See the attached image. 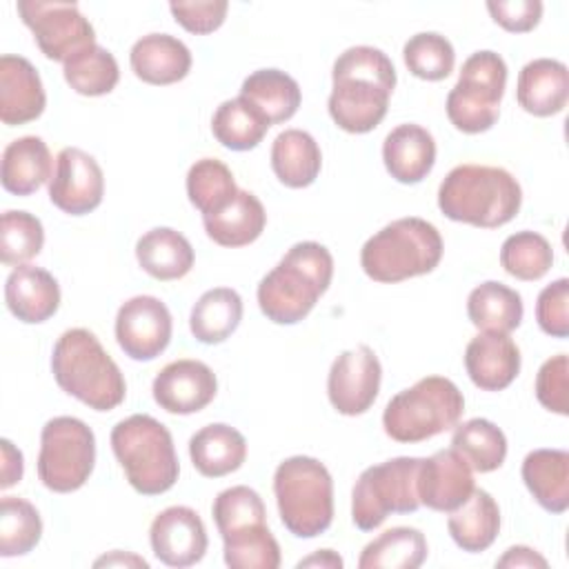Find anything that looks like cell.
<instances>
[{
	"mask_svg": "<svg viewBox=\"0 0 569 569\" xmlns=\"http://www.w3.org/2000/svg\"><path fill=\"white\" fill-rule=\"evenodd\" d=\"M242 320V298L231 287L204 291L191 309L189 329L202 345L224 342Z\"/></svg>",
	"mask_w": 569,
	"mask_h": 569,
	"instance_id": "cell-34",
	"label": "cell"
},
{
	"mask_svg": "<svg viewBox=\"0 0 569 569\" xmlns=\"http://www.w3.org/2000/svg\"><path fill=\"white\" fill-rule=\"evenodd\" d=\"M333 278V258L320 242H296L260 280L258 307L276 325H296L309 316Z\"/></svg>",
	"mask_w": 569,
	"mask_h": 569,
	"instance_id": "cell-2",
	"label": "cell"
},
{
	"mask_svg": "<svg viewBox=\"0 0 569 569\" xmlns=\"http://www.w3.org/2000/svg\"><path fill=\"white\" fill-rule=\"evenodd\" d=\"M0 449H2V480H0V487L9 489L16 482H20V478H22V471H24L22 451L16 449L13 442L7 440V438H2Z\"/></svg>",
	"mask_w": 569,
	"mask_h": 569,
	"instance_id": "cell-50",
	"label": "cell"
},
{
	"mask_svg": "<svg viewBox=\"0 0 569 569\" xmlns=\"http://www.w3.org/2000/svg\"><path fill=\"white\" fill-rule=\"evenodd\" d=\"M322 167V153L316 138L302 129H284L271 144V169L276 178L291 189L316 182Z\"/></svg>",
	"mask_w": 569,
	"mask_h": 569,
	"instance_id": "cell-30",
	"label": "cell"
},
{
	"mask_svg": "<svg viewBox=\"0 0 569 569\" xmlns=\"http://www.w3.org/2000/svg\"><path fill=\"white\" fill-rule=\"evenodd\" d=\"M505 87V60L489 49L471 53L447 96V118L462 133L489 131L498 122Z\"/></svg>",
	"mask_w": 569,
	"mask_h": 569,
	"instance_id": "cell-10",
	"label": "cell"
},
{
	"mask_svg": "<svg viewBox=\"0 0 569 569\" xmlns=\"http://www.w3.org/2000/svg\"><path fill=\"white\" fill-rule=\"evenodd\" d=\"M273 493L284 529L298 538H316L333 520V480L311 456H291L276 467Z\"/></svg>",
	"mask_w": 569,
	"mask_h": 569,
	"instance_id": "cell-7",
	"label": "cell"
},
{
	"mask_svg": "<svg viewBox=\"0 0 569 569\" xmlns=\"http://www.w3.org/2000/svg\"><path fill=\"white\" fill-rule=\"evenodd\" d=\"M427 540L420 529L391 527L373 538L360 553V569H418L427 558Z\"/></svg>",
	"mask_w": 569,
	"mask_h": 569,
	"instance_id": "cell-35",
	"label": "cell"
},
{
	"mask_svg": "<svg viewBox=\"0 0 569 569\" xmlns=\"http://www.w3.org/2000/svg\"><path fill=\"white\" fill-rule=\"evenodd\" d=\"M189 458L200 476L222 478L242 467L247 458V440L236 427L213 422L189 438Z\"/></svg>",
	"mask_w": 569,
	"mask_h": 569,
	"instance_id": "cell-25",
	"label": "cell"
},
{
	"mask_svg": "<svg viewBox=\"0 0 569 569\" xmlns=\"http://www.w3.org/2000/svg\"><path fill=\"white\" fill-rule=\"evenodd\" d=\"M269 127L267 118L240 96L224 100L211 118L213 138L231 151H249L258 147Z\"/></svg>",
	"mask_w": 569,
	"mask_h": 569,
	"instance_id": "cell-36",
	"label": "cell"
},
{
	"mask_svg": "<svg viewBox=\"0 0 569 569\" xmlns=\"http://www.w3.org/2000/svg\"><path fill=\"white\" fill-rule=\"evenodd\" d=\"M238 193L231 169L218 158H200L189 167L187 196L189 202L202 213L220 211Z\"/></svg>",
	"mask_w": 569,
	"mask_h": 569,
	"instance_id": "cell-39",
	"label": "cell"
},
{
	"mask_svg": "<svg viewBox=\"0 0 569 569\" xmlns=\"http://www.w3.org/2000/svg\"><path fill=\"white\" fill-rule=\"evenodd\" d=\"M218 391L216 373L209 365L193 358H180L164 365L153 378V400L167 413L189 416L204 409Z\"/></svg>",
	"mask_w": 569,
	"mask_h": 569,
	"instance_id": "cell-17",
	"label": "cell"
},
{
	"mask_svg": "<svg viewBox=\"0 0 569 569\" xmlns=\"http://www.w3.org/2000/svg\"><path fill=\"white\" fill-rule=\"evenodd\" d=\"M240 98L256 107L269 124L287 122L296 116L302 93L300 84L280 69H258L242 80Z\"/></svg>",
	"mask_w": 569,
	"mask_h": 569,
	"instance_id": "cell-32",
	"label": "cell"
},
{
	"mask_svg": "<svg viewBox=\"0 0 569 569\" xmlns=\"http://www.w3.org/2000/svg\"><path fill=\"white\" fill-rule=\"evenodd\" d=\"M171 331V313L156 296H133L118 309L116 340L131 360L147 362L158 358L167 349Z\"/></svg>",
	"mask_w": 569,
	"mask_h": 569,
	"instance_id": "cell-14",
	"label": "cell"
},
{
	"mask_svg": "<svg viewBox=\"0 0 569 569\" xmlns=\"http://www.w3.org/2000/svg\"><path fill=\"white\" fill-rule=\"evenodd\" d=\"M44 244L42 222L29 211H4L0 222V258L7 267L27 264Z\"/></svg>",
	"mask_w": 569,
	"mask_h": 569,
	"instance_id": "cell-44",
	"label": "cell"
},
{
	"mask_svg": "<svg viewBox=\"0 0 569 569\" xmlns=\"http://www.w3.org/2000/svg\"><path fill=\"white\" fill-rule=\"evenodd\" d=\"M53 176L49 147L38 136L11 140L2 151V187L13 196H31Z\"/></svg>",
	"mask_w": 569,
	"mask_h": 569,
	"instance_id": "cell-27",
	"label": "cell"
},
{
	"mask_svg": "<svg viewBox=\"0 0 569 569\" xmlns=\"http://www.w3.org/2000/svg\"><path fill=\"white\" fill-rule=\"evenodd\" d=\"M211 513L220 536L244 525L267 520V509L260 493L247 485H236L220 491L213 500Z\"/></svg>",
	"mask_w": 569,
	"mask_h": 569,
	"instance_id": "cell-45",
	"label": "cell"
},
{
	"mask_svg": "<svg viewBox=\"0 0 569 569\" xmlns=\"http://www.w3.org/2000/svg\"><path fill=\"white\" fill-rule=\"evenodd\" d=\"M462 411V391L449 378L427 376L387 402L382 427L391 440L413 445L456 427Z\"/></svg>",
	"mask_w": 569,
	"mask_h": 569,
	"instance_id": "cell-8",
	"label": "cell"
},
{
	"mask_svg": "<svg viewBox=\"0 0 569 569\" xmlns=\"http://www.w3.org/2000/svg\"><path fill=\"white\" fill-rule=\"evenodd\" d=\"M380 380L382 367L371 347L347 349L331 362L327 378L329 402L342 416H360L376 402Z\"/></svg>",
	"mask_w": 569,
	"mask_h": 569,
	"instance_id": "cell-13",
	"label": "cell"
},
{
	"mask_svg": "<svg viewBox=\"0 0 569 569\" xmlns=\"http://www.w3.org/2000/svg\"><path fill=\"white\" fill-rule=\"evenodd\" d=\"M451 447L467 460L473 471L489 473L502 467L507 458V438L500 427L487 418H471L456 425Z\"/></svg>",
	"mask_w": 569,
	"mask_h": 569,
	"instance_id": "cell-37",
	"label": "cell"
},
{
	"mask_svg": "<svg viewBox=\"0 0 569 569\" xmlns=\"http://www.w3.org/2000/svg\"><path fill=\"white\" fill-rule=\"evenodd\" d=\"M502 269L525 282L540 280L553 264L549 240L536 231H516L500 247Z\"/></svg>",
	"mask_w": 569,
	"mask_h": 569,
	"instance_id": "cell-42",
	"label": "cell"
},
{
	"mask_svg": "<svg viewBox=\"0 0 569 569\" xmlns=\"http://www.w3.org/2000/svg\"><path fill=\"white\" fill-rule=\"evenodd\" d=\"M549 562L547 558H542L536 549L531 547H525V545H516V547H509L498 560H496V567H540L545 569Z\"/></svg>",
	"mask_w": 569,
	"mask_h": 569,
	"instance_id": "cell-51",
	"label": "cell"
},
{
	"mask_svg": "<svg viewBox=\"0 0 569 569\" xmlns=\"http://www.w3.org/2000/svg\"><path fill=\"white\" fill-rule=\"evenodd\" d=\"M149 542L162 565L178 569L200 562L209 545L202 518L198 511L182 505L167 507L153 518Z\"/></svg>",
	"mask_w": 569,
	"mask_h": 569,
	"instance_id": "cell-16",
	"label": "cell"
},
{
	"mask_svg": "<svg viewBox=\"0 0 569 569\" xmlns=\"http://www.w3.org/2000/svg\"><path fill=\"white\" fill-rule=\"evenodd\" d=\"M402 58L416 78L429 82L445 80L456 64V51L451 42L436 31H420L411 36L402 47Z\"/></svg>",
	"mask_w": 569,
	"mask_h": 569,
	"instance_id": "cell-43",
	"label": "cell"
},
{
	"mask_svg": "<svg viewBox=\"0 0 569 569\" xmlns=\"http://www.w3.org/2000/svg\"><path fill=\"white\" fill-rule=\"evenodd\" d=\"M93 565H96V567H100V565H136V567H144V569L149 567L144 558H138V556H133V553H124V556H122V551H113L111 556L98 558Z\"/></svg>",
	"mask_w": 569,
	"mask_h": 569,
	"instance_id": "cell-53",
	"label": "cell"
},
{
	"mask_svg": "<svg viewBox=\"0 0 569 569\" xmlns=\"http://www.w3.org/2000/svg\"><path fill=\"white\" fill-rule=\"evenodd\" d=\"M422 458L400 456L367 467L351 491V520L360 531H373L389 513H413L420 507L418 469Z\"/></svg>",
	"mask_w": 569,
	"mask_h": 569,
	"instance_id": "cell-9",
	"label": "cell"
},
{
	"mask_svg": "<svg viewBox=\"0 0 569 569\" xmlns=\"http://www.w3.org/2000/svg\"><path fill=\"white\" fill-rule=\"evenodd\" d=\"M453 542L469 553H480L493 545L500 531L498 502L485 489H473L467 502L451 511L447 520Z\"/></svg>",
	"mask_w": 569,
	"mask_h": 569,
	"instance_id": "cell-31",
	"label": "cell"
},
{
	"mask_svg": "<svg viewBox=\"0 0 569 569\" xmlns=\"http://www.w3.org/2000/svg\"><path fill=\"white\" fill-rule=\"evenodd\" d=\"M569 280L558 278L547 284L536 300V320L540 329L551 338L569 336Z\"/></svg>",
	"mask_w": 569,
	"mask_h": 569,
	"instance_id": "cell-47",
	"label": "cell"
},
{
	"mask_svg": "<svg viewBox=\"0 0 569 569\" xmlns=\"http://www.w3.org/2000/svg\"><path fill=\"white\" fill-rule=\"evenodd\" d=\"M329 116L347 133L373 131L389 109L396 87V67L376 47L358 44L345 49L331 71Z\"/></svg>",
	"mask_w": 569,
	"mask_h": 569,
	"instance_id": "cell-1",
	"label": "cell"
},
{
	"mask_svg": "<svg viewBox=\"0 0 569 569\" xmlns=\"http://www.w3.org/2000/svg\"><path fill=\"white\" fill-rule=\"evenodd\" d=\"M224 562L231 569H278L280 545L264 522H251L222 533Z\"/></svg>",
	"mask_w": 569,
	"mask_h": 569,
	"instance_id": "cell-38",
	"label": "cell"
},
{
	"mask_svg": "<svg viewBox=\"0 0 569 569\" xmlns=\"http://www.w3.org/2000/svg\"><path fill=\"white\" fill-rule=\"evenodd\" d=\"M64 80L80 96H104L116 89L120 69L111 51L91 44L64 62Z\"/></svg>",
	"mask_w": 569,
	"mask_h": 569,
	"instance_id": "cell-40",
	"label": "cell"
},
{
	"mask_svg": "<svg viewBox=\"0 0 569 569\" xmlns=\"http://www.w3.org/2000/svg\"><path fill=\"white\" fill-rule=\"evenodd\" d=\"M51 371L58 387L89 409L111 411L124 400V376L89 329H67L56 340Z\"/></svg>",
	"mask_w": 569,
	"mask_h": 569,
	"instance_id": "cell-4",
	"label": "cell"
},
{
	"mask_svg": "<svg viewBox=\"0 0 569 569\" xmlns=\"http://www.w3.org/2000/svg\"><path fill=\"white\" fill-rule=\"evenodd\" d=\"M129 62L136 78L162 87L187 78L191 69V51L176 36L147 33L133 42Z\"/></svg>",
	"mask_w": 569,
	"mask_h": 569,
	"instance_id": "cell-24",
	"label": "cell"
},
{
	"mask_svg": "<svg viewBox=\"0 0 569 569\" xmlns=\"http://www.w3.org/2000/svg\"><path fill=\"white\" fill-rule=\"evenodd\" d=\"M487 11L493 22L500 24L509 33H527L538 27L542 18L540 0H491L487 2Z\"/></svg>",
	"mask_w": 569,
	"mask_h": 569,
	"instance_id": "cell-49",
	"label": "cell"
},
{
	"mask_svg": "<svg viewBox=\"0 0 569 569\" xmlns=\"http://www.w3.org/2000/svg\"><path fill=\"white\" fill-rule=\"evenodd\" d=\"M516 98L531 116L547 118L560 113L569 98L567 64L553 58H536L527 62L518 73Z\"/></svg>",
	"mask_w": 569,
	"mask_h": 569,
	"instance_id": "cell-22",
	"label": "cell"
},
{
	"mask_svg": "<svg viewBox=\"0 0 569 569\" xmlns=\"http://www.w3.org/2000/svg\"><path fill=\"white\" fill-rule=\"evenodd\" d=\"M207 236L220 247H244L260 238L267 224L262 202L244 189H238L233 200L220 211L202 216Z\"/></svg>",
	"mask_w": 569,
	"mask_h": 569,
	"instance_id": "cell-28",
	"label": "cell"
},
{
	"mask_svg": "<svg viewBox=\"0 0 569 569\" xmlns=\"http://www.w3.org/2000/svg\"><path fill=\"white\" fill-rule=\"evenodd\" d=\"M104 196V176L93 156L78 147H64L56 156L49 180V200L69 216L93 211Z\"/></svg>",
	"mask_w": 569,
	"mask_h": 569,
	"instance_id": "cell-15",
	"label": "cell"
},
{
	"mask_svg": "<svg viewBox=\"0 0 569 569\" xmlns=\"http://www.w3.org/2000/svg\"><path fill=\"white\" fill-rule=\"evenodd\" d=\"M569 389V360L567 353H558L551 356L549 360H545L538 369L536 376V398L538 402L558 413V416H567L569 413V398L567 391Z\"/></svg>",
	"mask_w": 569,
	"mask_h": 569,
	"instance_id": "cell-46",
	"label": "cell"
},
{
	"mask_svg": "<svg viewBox=\"0 0 569 569\" xmlns=\"http://www.w3.org/2000/svg\"><path fill=\"white\" fill-rule=\"evenodd\" d=\"M522 204L518 180L502 167L458 164L438 187V207L453 220L496 229L516 218Z\"/></svg>",
	"mask_w": 569,
	"mask_h": 569,
	"instance_id": "cell-3",
	"label": "cell"
},
{
	"mask_svg": "<svg viewBox=\"0 0 569 569\" xmlns=\"http://www.w3.org/2000/svg\"><path fill=\"white\" fill-rule=\"evenodd\" d=\"M44 104L47 96L36 67L22 56L4 53L0 58V120L9 127L27 124L42 116Z\"/></svg>",
	"mask_w": 569,
	"mask_h": 569,
	"instance_id": "cell-20",
	"label": "cell"
},
{
	"mask_svg": "<svg viewBox=\"0 0 569 569\" xmlns=\"http://www.w3.org/2000/svg\"><path fill=\"white\" fill-rule=\"evenodd\" d=\"M42 536L38 509L18 496H4L0 502V556L13 558L29 553Z\"/></svg>",
	"mask_w": 569,
	"mask_h": 569,
	"instance_id": "cell-41",
	"label": "cell"
},
{
	"mask_svg": "<svg viewBox=\"0 0 569 569\" xmlns=\"http://www.w3.org/2000/svg\"><path fill=\"white\" fill-rule=\"evenodd\" d=\"M16 9L49 60L64 64L76 53L96 44V31L76 2L18 0Z\"/></svg>",
	"mask_w": 569,
	"mask_h": 569,
	"instance_id": "cell-12",
	"label": "cell"
},
{
	"mask_svg": "<svg viewBox=\"0 0 569 569\" xmlns=\"http://www.w3.org/2000/svg\"><path fill=\"white\" fill-rule=\"evenodd\" d=\"M4 302L20 322H44L60 307L58 280L42 267L20 264L4 282Z\"/></svg>",
	"mask_w": 569,
	"mask_h": 569,
	"instance_id": "cell-21",
	"label": "cell"
},
{
	"mask_svg": "<svg viewBox=\"0 0 569 569\" xmlns=\"http://www.w3.org/2000/svg\"><path fill=\"white\" fill-rule=\"evenodd\" d=\"M229 2L224 0H196V2H171L169 11L180 27L189 33L207 36L222 27Z\"/></svg>",
	"mask_w": 569,
	"mask_h": 569,
	"instance_id": "cell-48",
	"label": "cell"
},
{
	"mask_svg": "<svg viewBox=\"0 0 569 569\" xmlns=\"http://www.w3.org/2000/svg\"><path fill=\"white\" fill-rule=\"evenodd\" d=\"M382 162L389 176L402 184H416L429 176L436 162L433 136L416 124H398L382 142Z\"/></svg>",
	"mask_w": 569,
	"mask_h": 569,
	"instance_id": "cell-23",
	"label": "cell"
},
{
	"mask_svg": "<svg viewBox=\"0 0 569 569\" xmlns=\"http://www.w3.org/2000/svg\"><path fill=\"white\" fill-rule=\"evenodd\" d=\"M136 258L142 271L156 280H180L193 267L191 242L171 227H156L138 238Z\"/></svg>",
	"mask_w": 569,
	"mask_h": 569,
	"instance_id": "cell-29",
	"label": "cell"
},
{
	"mask_svg": "<svg viewBox=\"0 0 569 569\" xmlns=\"http://www.w3.org/2000/svg\"><path fill=\"white\" fill-rule=\"evenodd\" d=\"M522 313L520 293L496 280L480 282L467 298V316L480 331L511 333L520 327Z\"/></svg>",
	"mask_w": 569,
	"mask_h": 569,
	"instance_id": "cell-33",
	"label": "cell"
},
{
	"mask_svg": "<svg viewBox=\"0 0 569 569\" xmlns=\"http://www.w3.org/2000/svg\"><path fill=\"white\" fill-rule=\"evenodd\" d=\"M111 449L129 485L142 496L169 491L180 473L169 429L147 413H133L111 429Z\"/></svg>",
	"mask_w": 569,
	"mask_h": 569,
	"instance_id": "cell-6",
	"label": "cell"
},
{
	"mask_svg": "<svg viewBox=\"0 0 569 569\" xmlns=\"http://www.w3.org/2000/svg\"><path fill=\"white\" fill-rule=\"evenodd\" d=\"M442 258L440 231L416 216L398 218L373 233L360 249L362 271L385 284L425 276Z\"/></svg>",
	"mask_w": 569,
	"mask_h": 569,
	"instance_id": "cell-5",
	"label": "cell"
},
{
	"mask_svg": "<svg viewBox=\"0 0 569 569\" xmlns=\"http://www.w3.org/2000/svg\"><path fill=\"white\" fill-rule=\"evenodd\" d=\"M302 567H327V569H340V567H342V558H340L336 551H331V549H320V551H316L313 556L302 558V560L298 562V569H302Z\"/></svg>",
	"mask_w": 569,
	"mask_h": 569,
	"instance_id": "cell-52",
	"label": "cell"
},
{
	"mask_svg": "<svg viewBox=\"0 0 569 569\" xmlns=\"http://www.w3.org/2000/svg\"><path fill=\"white\" fill-rule=\"evenodd\" d=\"M473 476L467 460L451 447L422 458L418 469L420 505L451 513L473 493Z\"/></svg>",
	"mask_w": 569,
	"mask_h": 569,
	"instance_id": "cell-18",
	"label": "cell"
},
{
	"mask_svg": "<svg viewBox=\"0 0 569 569\" xmlns=\"http://www.w3.org/2000/svg\"><path fill=\"white\" fill-rule=\"evenodd\" d=\"M522 480L533 500L562 513L569 507V453L565 449H533L522 460Z\"/></svg>",
	"mask_w": 569,
	"mask_h": 569,
	"instance_id": "cell-26",
	"label": "cell"
},
{
	"mask_svg": "<svg viewBox=\"0 0 569 569\" xmlns=\"http://www.w3.org/2000/svg\"><path fill=\"white\" fill-rule=\"evenodd\" d=\"M469 380L482 391H502L520 373V349L509 333L482 331L465 349Z\"/></svg>",
	"mask_w": 569,
	"mask_h": 569,
	"instance_id": "cell-19",
	"label": "cell"
},
{
	"mask_svg": "<svg viewBox=\"0 0 569 569\" xmlns=\"http://www.w3.org/2000/svg\"><path fill=\"white\" fill-rule=\"evenodd\" d=\"M96 465V436L80 418H51L40 433L38 478L56 493L78 491Z\"/></svg>",
	"mask_w": 569,
	"mask_h": 569,
	"instance_id": "cell-11",
	"label": "cell"
}]
</instances>
